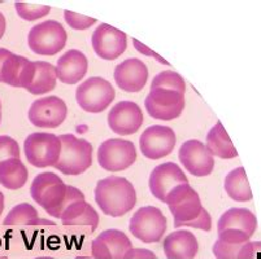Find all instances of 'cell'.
<instances>
[{"instance_id":"6da1fadb","label":"cell","mask_w":261,"mask_h":259,"mask_svg":"<svg viewBox=\"0 0 261 259\" xmlns=\"http://www.w3.org/2000/svg\"><path fill=\"white\" fill-rule=\"evenodd\" d=\"M30 194L54 218L60 219L61 214L72 204L85 199L84 193L75 187L66 185L54 172H42L37 175L30 185Z\"/></svg>"},{"instance_id":"7a4b0ae2","label":"cell","mask_w":261,"mask_h":259,"mask_svg":"<svg viewBox=\"0 0 261 259\" xmlns=\"http://www.w3.org/2000/svg\"><path fill=\"white\" fill-rule=\"evenodd\" d=\"M165 204L173 214L175 228L192 227L211 231L212 219L210 213L203 208L200 197L189 183L173 188L168 193Z\"/></svg>"},{"instance_id":"3957f363","label":"cell","mask_w":261,"mask_h":259,"mask_svg":"<svg viewBox=\"0 0 261 259\" xmlns=\"http://www.w3.org/2000/svg\"><path fill=\"white\" fill-rule=\"evenodd\" d=\"M95 201L106 215L122 217L134 209L137 192L126 178L108 177L96 184Z\"/></svg>"},{"instance_id":"277c9868","label":"cell","mask_w":261,"mask_h":259,"mask_svg":"<svg viewBox=\"0 0 261 259\" xmlns=\"http://www.w3.org/2000/svg\"><path fill=\"white\" fill-rule=\"evenodd\" d=\"M60 137L61 152L55 168L65 175H80L89 170L92 163V147L87 140L74 135Z\"/></svg>"},{"instance_id":"5b68a950","label":"cell","mask_w":261,"mask_h":259,"mask_svg":"<svg viewBox=\"0 0 261 259\" xmlns=\"http://www.w3.org/2000/svg\"><path fill=\"white\" fill-rule=\"evenodd\" d=\"M68 34L60 22L54 20L38 23L30 28L28 44L33 53L42 56H54L63 51Z\"/></svg>"},{"instance_id":"8992f818","label":"cell","mask_w":261,"mask_h":259,"mask_svg":"<svg viewBox=\"0 0 261 259\" xmlns=\"http://www.w3.org/2000/svg\"><path fill=\"white\" fill-rule=\"evenodd\" d=\"M23 151L26 160L34 167H55L61 152L60 137L48 132H34L26 137Z\"/></svg>"},{"instance_id":"52a82bcc","label":"cell","mask_w":261,"mask_h":259,"mask_svg":"<svg viewBox=\"0 0 261 259\" xmlns=\"http://www.w3.org/2000/svg\"><path fill=\"white\" fill-rule=\"evenodd\" d=\"M115 89L101 77H91L78 85L75 99L82 110L87 113H101L115 99Z\"/></svg>"},{"instance_id":"ba28073f","label":"cell","mask_w":261,"mask_h":259,"mask_svg":"<svg viewBox=\"0 0 261 259\" xmlns=\"http://www.w3.org/2000/svg\"><path fill=\"white\" fill-rule=\"evenodd\" d=\"M133 236L146 244H155L163 239L167 231V218L156 206H143L130 219Z\"/></svg>"},{"instance_id":"9c48e42d","label":"cell","mask_w":261,"mask_h":259,"mask_svg":"<svg viewBox=\"0 0 261 259\" xmlns=\"http://www.w3.org/2000/svg\"><path fill=\"white\" fill-rule=\"evenodd\" d=\"M137 160V149L129 140L109 139L98 149L99 165L107 171L116 172L132 167Z\"/></svg>"},{"instance_id":"30bf717a","label":"cell","mask_w":261,"mask_h":259,"mask_svg":"<svg viewBox=\"0 0 261 259\" xmlns=\"http://www.w3.org/2000/svg\"><path fill=\"white\" fill-rule=\"evenodd\" d=\"M144 106L147 113L155 120H175L184 111L185 95L172 90H151L144 100Z\"/></svg>"},{"instance_id":"8fae6325","label":"cell","mask_w":261,"mask_h":259,"mask_svg":"<svg viewBox=\"0 0 261 259\" xmlns=\"http://www.w3.org/2000/svg\"><path fill=\"white\" fill-rule=\"evenodd\" d=\"M68 106L58 96H47L35 100L28 113L30 123L40 128H56L65 121Z\"/></svg>"},{"instance_id":"7c38bea8","label":"cell","mask_w":261,"mask_h":259,"mask_svg":"<svg viewBox=\"0 0 261 259\" xmlns=\"http://www.w3.org/2000/svg\"><path fill=\"white\" fill-rule=\"evenodd\" d=\"M95 53L104 60H116L127 48V35L118 28L101 23L91 38Z\"/></svg>"},{"instance_id":"4fadbf2b","label":"cell","mask_w":261,"mask_h":259,"mask_svg":"<svg viewBox=\"0 0 261 259\" xmlns=\"http://www.w3.org/2000/svg\"><path fill=\"white\" fill-rule=\"evenodd\" d=\"M175 134L168 126H151L142 134L139 147L144 157L149 160H160L173 152L175 147Z\"/></svg>"},{"instance_id":"5bb4252c","label":"cell","mask_w":261,"mask_h":259,"mask_svg":"<svg viewBox=\"0 0 261 259\" xmlns=\"http://www.w3.org/2000/svg\"><path fill=\"white\" fill-rule=\"evenodd\" d=\"M179 161L182 166L195 177H207L213 171L215 160L205 144L199 140H189L179 149Z\"/></svg>"},{"instance_id":"9a60e30c","label":"cell","mask_w":261,"mask_h":259,"mask_svg":"<svg viewBox=\"0 0 261 259\" xmlns=\"http://www.w3.org/2000/svg\"><path fill=\"white\" fill-rule=\"evenodd\" d=\"M143 123L141 108L133 101L116 104L108 114V126L115 134L127 136L138 131Z\"/></svg>"},{"instance_id":"2e32d148","label":"cell","mask_w":261,"mask_h":259,"mask_svg":"<svg viewBox=\"0 0 261 259\" xmlns=\"http://www.w3.org/2000/svg\"><path fill=\"white\" fill-rule=\"evenodd\" d=\"M189 183L186 175L181 167H178L174 162H165L153 168L149 175V189L151 193L161 201L165 203L168 193L173 188L181 184Z\"/></svg>"},{"instance_id":"e0dca14e","label":"cell","mask_w":261,"mask_h":259,"mask_svg":"<svg viewBox=\"0 0 261 259\" xmlns=\"http://www.w3.org/2000/svg\"><path fill=\"white\" fill-rule=\"evenodd\" d=\"M132 249V241L126 234L118 229H107L94 240L91 253L95 259H123Z\"/></svg>"},{"instance_id":"ac0fdd59","label":"cell","mask_w":261,"mask_h":259,"mask_svg":"<svg viewBox=\"0 0 261 259\" xmlns=\"http://www.w3.org/2000/svg\"><path fill=\"white\" fill-rule=\"evenodd\" d=\"M37 71L35 61H30L23 56L12 53L4 61L2 70H0V82L12 87L28 89L33 82Z\"/></svg>"},{"instance_id":"d6986e66","label":"cell","mask_w":261,"mask_h":259,"mask_svg":"<svg viewBox=\"0 0 261 259\" xmlns=\"http://www.w3.org/2000/svg\"><path fill=\"white\" fill-rule=\"evenodd\" d=\"M116 84L126 92H138L148 80V69L138 59H127L115 69Z\"/></svg>"},{"instance_id":"ffe728a7","label":"cell","mask_w":261,"mask_h":259,"mask_svg":"<svg viewBox=\"0 0 261 259\" xmlns=\"http://www.w3.org/2000/svg\"><path fill=\"white\" fill-rule=\"evenodd\" d=\"M89 63L87 57L78 49H70L56 63V77L64 84H75L86 75Z\"/></svg>"},{"instance_id":"44dd1931","label":"cell","mask_w":261,"mask_h":259,"mask_svg":"<svg viewBox=\"0 0 261 259\" xmlns=\"http://www.w3.org/2000/svg\"><path fill=\"white\" fill-rule=\"evenodd\" d=\"M163 248L168 259H194L199 251V242L194 234L181 229L168 235Z\"/></svg>"},{"instance_id":"7402d4cb","label":"cell","mask_w":261,"mask_h":259,"mask_svg":"<svg viewBox=\"0 0 261 259\" xmlns=\"http://www.w3.org/2000/svg\"><path fill=\"white\" fill-rule=\"evenodd\" d=\"M218 232L226 231V229H236L243 234L252 236L257 228V219L255 214L248 209L232 208L224 213L218 220Z\"/></svg>"},{"instance_id":"603a6c76","label":"cell","mask_w":261,"mask_h":259,"mask_svg":"<svg viewBox=\"0 0 261 259\" xmlns=\"http://www.w3.org/2000/svg\"><path fill=\"white\" fill-rule=\"evenodd\" d=\"M205 147L213 157H218L222 160H230L238 156V152L221 122H217L211 128V131L207 135Z\"/></svg>"},{"instance_id":"cb8c5ba5","label":"cell","mask_w":261,"mask_h":259,"mask_svg":"<svg viewBox=\"0 0 261 259\" xmlns=\"http://www.w3.org/2000/svg\"><path fill=\"white\" fill-rule=\"evenodd\" d=\"M60 219L64 225H90L94 229L99 225V214L85 199L66 208Z\"/></svg>"},{"instance_id":"d4e9b609","label":"cell","mask_w":261,"mask_h":259,"mask_svg":"<svg viewBox=\"0 0 261 259\" xmlns=\"http://www.w3.org/2000/svg\"><path fill=\"white\" fill-rule=\"evenodd\" d=\"M28 182V168L20 158H11L0 163V184L4 188L16 189L22 188Z\"/></svg>"},{"instance_id":"484cf974","label":"cell","mask_w":261,"mask_h":259,"mask_svg":"<svg viewBox=\"0 0 261 259\" xmlns=\"http://www.w3.org/2000/svg\"><path fill=\"white\" fill-rule=\"evenodd\" d=\"M225 191L237 203H247L253 197L244 167H237L225 178Z\"/></svg>"},{"instance_id":"4316f807","label":"cell","mask_w":261,"mask_h":259,"mask_svg":"<svg viewBox=\"0 0 261 259\" xmlns=\"http://www.w3.org/2000/svg\"><path fill=\"white\" fill-rule=\"evenodd\" d=\"M37 71H35L34 79L26 91L32 95H44L51 92L56 87V70L52 64L46 61H35Z\"/></svg>"},{"instance_id":"83f0119b","label":"cell","mask_w":261,"mask_h":259,"mask_svg":"<svg viewBox=\"0 0 261 259\" xmlns=\"http://www.w3.org/2000/svg\"><path fill=\"white\" fill-rule=\"evenodd\" d=\"M4 225H55L54 222L38 217V211L30 204H20L8 213Z\"/></svg>"},{"instance_id":"f1b7e54d","label":"cell","mask_w":261,"mask_h":259,"mask_svg":"<svg viewBox=\"0 0 261 259\" xmlns=\"http://www.w3.org/2000/svg\"><path fill=\"white\" fill-rule=\"evenodd\" d=\"M156 89H164V90H172V91H177L179 94L185 95L186 91V84H185L184 78L181 74H178L175 71L165 70L161 71L160 74L156 75L151 84V90Z\"/></svg>"},{"instance_id":"f546056e","label":"cell","mask_w":261,"mask_h":259,"mask_svg":"<svg viewBox=\"0 0 261 259\" xmlns=\"http://www.w3.org/2000/svg\"><path fill=\"white\" fill-rule=\"evenodd\" d=\"M16 11L22 20L35 21L44 17L51 12V7L43 4H29V3H16Z\"/></svg>"},{"instance_id":"4dcf8cb0","label":"cell","mask_w":261,"mask_h":259,"mask_svg":"<svg viewBox=\"0 0 261 259\" xmlns=\"http://www.w3.org/2000/svg\"><path fill=\"white\" fill-rule=\"evenodd\" d=\"M243 245H236L217 239L213 245V254L217 259H238Z\"/></svg>"},{"instance_id":"1f68e13d","label":"cell","mask_w":261,"mask_h":259,"mask_svg":"<svg viewBox=\"0 0 261 259\" xmlns=\"http://www.w3.org/2000/svg\"><path fill=\"white\" fill-rule=\"evenodd\" d=\"M11 158H20V146L12 137L0 136V163Z\"/></svg>"},{"instance_id":"d6a6232c","label":"cell","mask_w":261,"mask_h":259,"mask_svg":"<svg viewBox=\"0 0 261 259\" xmlns=\"http://www.w3.org/2000/svg\"><path fill=\"white\" fill-rule=\"evenodd\" d=\"M64 18H65L66 23L72 28H75V30H86V28L91 27L96 22L95 18L87 17V16L75 13V12L72 11L64 12Z\"/></svg>"},{"instance_id":"836d02e7","label":"cell","mask_w":261,"mask_h":259,"mask_svg":"<svg viewBox=\"0 0 261 259\" xmlns=\"http://www.w3.org/2000/svg\"><path fill=\"white\" fill-rule=\"evenodd\" d=\"M258 248H260V242H246L242 246V250L239 253L238 259H256Z\"/></svg>"},{"instance_id":"e575fe53","label":"cell","mask_w":261,"mask_h":259,"mask_svg":"<svg viewBox=\"0 0 261 259\" xmlns=\"http://www.w3.org/2000/svg\"><path fill=\"white\" fill-rule=\"evenodd\" d=\"M123 259H156V255L151 250L146 249H130Z\"/></svg>"},{"instance_id":"d590c367","label":"cell","mask_w":261,"mask_h":259,"mask_svg":"<svg viewBox=\"0 0 261 259\" xmlns=\"http://www.w3.org/2000/svg\"><path fill=\"white\" fill-rule=\"evenodd\" d=\"M133 44H134V48L137 49V51L141 52V53L146 54V56L153 57V59H156V60H159L161 64H164V65H168V61H165V60H164V59H163V57L159 56L158 53H155V52H153V51H151V49H149V48H147L146 46H143V44H142V43L139 42V40L133 39Z\"/></svg>"},{"instance_id":"8d00e7d4","label":"cell","mask_w":261,"mask_h":259,"mask_svg":"<svg viewBox=\"0 0 261 259\" xmlns=\"http://www.w3.org/2000/svg\"><path fill=\"white\" fill-rule=\"evenodd\" d=\"M12 54L11 51L6 48H0V70H2V66H3L4 61L7 60V57H9Z\"/></svg>"},{"instance_id":"74e56055","label":"cell","mask_w":261,"mask_h":259,"mask_svg":"<svg viewBox=\"0 0 261 259\" xmlns=\"http://www.w3.org/2000/svg\"><path fill=\"white\" fill-rule=\"evenodd\" d=\"M4 33H6V17H4V14L0 12V39L3 38Z\"/></svg>"},{"instance_id":"f35d334b","label":"cell","mask_w":261,"mask_h":259,"mask_svg":"<svg viewBox=\"0 0 261 259\" xmlns=\"http://www.w3.org/2000/svg\"><path fill=\"white\" fill-rule=\"evenodd\" d=\"M4 209V196L3 193L0 192V211H3Z\"/></svg>"},{"instance_id":"ab89813d","label":"cell","mask_w":261,"mask_h":259,"mask_svg":"<svg viewBox=\"0 0 261 259\" xmlns=\"http://www.w3.org/2000/svg\"><path fill=\"white\" fill-rule=\"evenodd\" d=\"M0 122H2V103H0Z\"/></svg>"},{"instance_id":"60d3db41","label":"cell","mask_w":261,"mask_h":259,"mask_svg":"<svg viewBox=\"0 0 261 259\" xmlns=\"http://www.w3.org/2000/svg\"><path fill=\"white\" fill-rule=\"evenodd\" d=\"M2 213H3V211H0V215H2Z\"/></svg>"}]
</instances>
